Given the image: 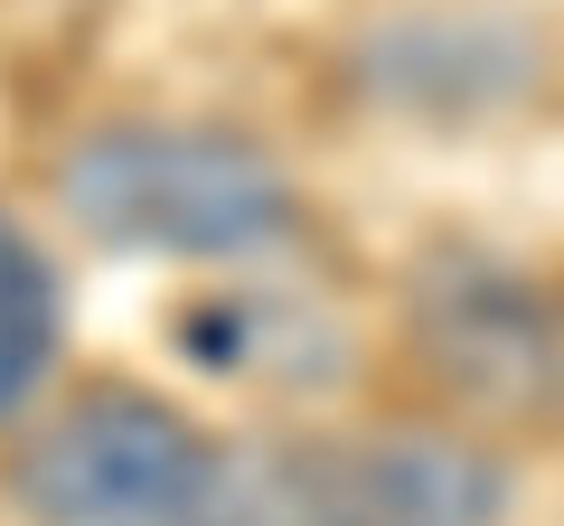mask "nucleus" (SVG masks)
Here are the masks:
<instances>
[{"label": "nucleus", "instance_id": "39448f33", "mask_svg": "<svg viewBox=\"0 0 564 526\" xmlns=\"http://www.w3.org/2000/svg\"><path fill=\"white\" fill-rule=\"evenodd\" d=\"M358 95L404 122H480L536 95V29L489 10H404L358 39Z\"/></svg>", "mask_w": 564, "mask_h": 526}, {"label": "nucleus", "instance_id": "f03ea898", "mask_svg": "<svg viewBox=\"0 0 564 526\" xmlns=\"http://www.w3.org/2000/svg\"><path fill=\"white\" fill-rule=\"evenodd\" d=\"M245 442H217L151 385H85L10 442V507L29 526H226Z\"/></svg>", "mask_w": 564, "mask_h": 526}, {"label": "nucleus", "instance_id": "20e7f679", "mask_svg": "<svg viewBox=\"0 0 564 526\" xmlns=\"http://www.w3.org/2000/svg\"><path fill=\"white\" fill-rule=\"evenodd\" d=\"M518 470L462 424H367L282 442L292 526H508Z\"/></svg>", "mask_w": 564, "mask_h": 526}, {"label": "nucleus", "instance_id": "7ed1b4c3", "mask_svg": "<svg viewBox=\"0 0 564 526\" xmlns=\"http://www.w3.org/2000/svg\"><path fill=\"white\" fill-rule=\"evenodd\" d=\"M404 339L433 395L480 424H545L564 405V320L499 254L443 244L404 283Z\"/></svg>", "mask_w": 564, "mask_h": 526}, {"label": "nucleus", "instance_id": "423d86ee", "mask_svg": "<svg viewBox=\"0 0 564 526\" xmlns=\"http://www.w3.org/2000/svg\"><path fill=\"white\" fill-rule=\"evenodd\" d=\"M180 348L207 376H263V385H329L348 376V339L292 292H207L180 320Z\"/></svg>", "mask_w": 564, "mask_h": 526}, {"label": "nucleus", "instance_id": "0eeeda50", "mask_svg": "<svg viewBox=\"0 0 564 526\" xmlns=\"http://www.w3.org/2000/svg\"><path fill=\"white\" fill-rule=\"evenodd\" d=\"M57 358H66V292H57V263L39 254V235H29V226L0 217V432H10V424L47 395Z\"/></svg>", "mask_w": 564, "mask_h": 526}, {"label": "nucleus", "instance_id": "f257e3e1", "mask_svg": "<svg viewBox=\"0 0 564 526\" xmlns=\"http://www.w3.org/2000/svg\"><path fill=\"white\" fill-rule=\"evenodd\" d=\"M57 207L113 254L254 263L302 235V188L226 122H95L57 161Z\"/></svg>", "mask_w": 564, "mask_h": 526}]
</instances>
